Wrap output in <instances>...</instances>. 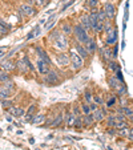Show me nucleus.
<instances>
[{
	"instance_id": "obj_41",
	"label": "nucleus",
	"mask_w": 133,
	"mask_h": 150,
	"mask_svg": "<svg viewBox=\"0 0 133 150\" xmlns=\"http://www.w3.org/2000/svg\"><path fill=\"white\" fill-rule=\"evenodd\" d=\"M89 108H91V113H92V112H95L97 108H100V105H97L96 102H91V104H89Z\"/></svg>"
},
{
	"instance_id": "obj_21",
	"label": "nucleus",
	"mask_w": 133,
	"mask_h": 150,
	"mask_svg": "<svg viewBox=\"0 0 133 150\" xmlns=\"http://www.w3.org/2000/svg\"><path fill=\"white\" fill-rule=\"evenodd\" d=\"M47 122V116L43 113H36L33 116V118H32L31 124L33 125H39V126H43V125H46Z\"/></svg>"
},
{
	"instance_id": "obj_29",
	"label": "nucleus",
	"mask_w": 133,
	"mask_h": 150,
	"mask_svg": "<svg viewBox=\"0 0 133 150\" xmlns=\"http://www.w3.org/2000/svg\"><path fill=\"white\" fill-rule=\"evenodd\" d=\"M1 85H4L7 89H8L9 92H11L12 94L16 92V84H15V81L14 80H9V81H7V82H4V84H1Z\"/></svg>"
},
{
	"instance_id": "obj_39",
	"label": "nucleus",
	"mask_w": 133,
	"mask_h": 150,
	"mask_svg": "<svg viewBox=\"0 0 133 150\" xmlns=\"http://www.w3.org/2000/svg\"><path fill=\"white\" fill-rule=\"evenodd\" d=\"M129 129L130 127H128V129H120V130H117V134L122 136L124 138H128V136H129Z\"/></svg>"
},
{
	"instance_id": "obj_8",
	"label": "nucleus",
	"mask_w": 133,
	"mask_h": 150,
	"mask_svg": "<svg viewBox=\"0 0 133 150\" xmlns=\"http://www.w3.org/2000/svg\"><path fill=\"white\" fill-rule=\"evenodd\" d=\"M35 65H36V71L40 76H46L49 71H51V65L47 64L44 60H41L40 57H37L36 61H35Z\"/></svg>"
},
{
	"instance_id": "obj_47",
	"label": "nucleus",
	"mask_w": 133,
	"mask_h": 150,
	"mask_svg": "<svg viewBox=\"0 0 133 150\" xmlns=\"http://www.w3.org/2000/svg\"><path fill=\"white\" fill-rule=\"evenodd\" d=\"M127 120H128V121H129V124H130V125H133V114H132V116H130V117H128Z\"/></svg>"
},
{
	"instance_id": "obj_38",
	"label": "nucleus",
	"mask_w": 133,
	"mask_h": 150,
	"mask_svg": "<svg viewBox=\"0 0 133 150\" xmlns=\"http://www.w3.org/2000/svg\"><path fill=\"white\" fill-rule=\"evenodd\" d=\"M26 113H28V114H32V116H35V114L37 113V105H36V104H32V105H29Z\"/></svg>"
},
{
	"instance_id": "obj_33",
	"label": "nucleus",
	"mask_w": 133,
	"mask_h": 150,
	"mask_svg": "<svg viewBox=\"0 0 133 150\" xmlns=\"http://www.w3.org/2000/svg\"><path fill=\"white\" fill-rule=\"evenodd\" d=\"M49 1L51 0H33V4L37 8H44V7H47L49 4Z\"/></svg>"
},
{
	"instance_id": "obj_35",
	"label": "nucleus",
	"mask_w": 133,
	"mask_h": 150,
	"mask_svg": "<svg viewBox=\"0 0 133 150\" xmlns=\"http://www.w3.org/2000/svg\"><path fill=\"white\" fill-rule=\"evenodd\" d=\"M0 102H1V106H3V109H6V110H8L11 106H14V101H12L11 98L3 100V101H0Z\"/></svg>"
},
{
	"instance_id": "obj_36",
	"label": "nucleus",
	"mask_w": 133,
	"mask_h": 150,
	"mask_svg": "<svg viewBox=\"0 0 133 150\" xmlns=\"http://www.w3.org/2000/svg\"><path fill=\"white\" fill-rule=\"evenodd\" d=\"M93 102H96L97 105H104L105 104V100L101 94H93Z\"/></svg>"
},
{
	"instance_id": "obj_30",
	"label": "nucleus",
	"mask_w": 133,
	"mask_h": 150,
	"mask_svg": "<svg viewBox=\"0 0 133 150\" xmlns=\"http://www.w3.org/2000/svg\"><path fill=\"white\" fill-rule=\"evenodd\" d=\"M9 80H12L11 74L7 73V72H4V71H1V69H0V84H4V82L9 81Z\"/></svg>"
},
{
	"instance_id": "obj_42",
	"label": "nucleus",
	"mask_w": 133,
	"mask_h": 150,
	"mask_svg": "<svg viewBox=\"0 0 133 150\" xmlns=\"http://www.w3.org/2000/svg\"><path fill=\"white\" fill-rule=\"evenodd\" d=\"M23 118H24V121H26V122H31V121H32V118H33V116H32V114L26 113V114H24Z\"/></svg>"
},
{
	"instance_id": "obj_25",
	"label": "nucleus",
	"mask_w": 133,
	"mask_h": 150,
	"mask_svg": "<svg viewBox=\"0 0 133 150\" xmlns=\"http://www.w3.org/2000/svg\"><path fill=\"white\" fill-rule=\"evenodd\" d=\"M12 97V93L8 91V89L4 86V85H0V101L3 100H8Z\"/></svg>"
},
{
	"instance_id": "obj_34",
	"label": "nucleus",
	"mask_w": 133,
	"mask_h": 150,
	"mask_svg": "<svg viewBox=\"0 0 133 150\" xmlns=\"http://www.w3.org/2000/svg\"><path fill=\"white\" fill-rule=\"evenodd\" d=\"M80 109H81V113L83 114H89L91 113V108H89V104L85 101L81 102V105H80Z\"/></svg>"
},
{
	"instance_id": "obj_14",
	"label": "nucleus",
	"mask_w": 133,
	"mask_h": 150,
	"mask_svg": "<svg viewBox=\"0 0 133 150\" xmlns=\"http://www.w3.org/2000/svg\"><path fill=\"white\" fill-rule=\"evenodd\" d=\"M61 125H64V112L57 113L55 117H52V121L49 124L51 127H60Z\"/></svg>"
},
{
	"instance_id": "obj_1",
	"label": "nucleus",
	"mask_w": 133,
	"mask_h": 150,
	"mask_svg": "<svg viewBox=\"0 0 133 150\" xmlns=\"http://www.w3.org/2000/svg\"><path fill=\"white\" fill-rule=\"evenodd\" d=\"M68 54H69V60H71V65H69V67L72 68V71L77 72V71H80V69L84 68L85 60L83 59L79 53H77L76 49H75L73 47H72V48H69Z\"/></svg>"
},
{
	"instance_id": "obj_2",
	"label": "nucleus",
	"mask_w": 133,
	"mask_h": 150,
	"mask_svg": "<svg viewBox=\"0 0 133 150\" xmlns=\"http://www.w3.org/2000/svg\"><path fill=\"white\" fill-rule=\"evenodd\" d=\"M72 36H73L75 41H77V42H80V44H83V45H85V44L91 40L92 35H89L79 23H76L73 25V33H72Z\"/></svg>"
},
{
	"instance_id": "obj_19",
	"label": "nucleus",
	"mask_w": 133,
	"mask_h": 150,
	"mask_svg": "<svg viewBox=\"0 0 133 150\" xmlns=\"http://www.w3.org/2000/svg\"><path fill=\"white\" fill-rule=\"evenodd\" d=\"M99 51H100V56L104 59L105 62L109 61V60H113V59H112V48H110V47L104 45V47H101Z\"/></svg>"
},
{
	"instance_id": "obj_46",
	"label": "nucleus",
	"mask_w": 133,
	"mask_h": 150,
	"mask_svg": "<svg viewBox=\"0 0 133 150\" xmlns=\"http://www.w3.org/2000/svg\"><path fill=\"white\" fill-rule=\"evenodd\" d=\"M128 138L130 139V141H133V127L130 126V129H129V136H128Z\"/></svg>"
},
{
	"instance_id": "obj_40",
	"label": "nucleus",
	"mask_w": 133,
	"mask_h": 150,
	"mask_svg": "<svg viewBox=\"0 0 133 150\" xmlns=\"http://www.w3.org/2000/svg\"><path fill=\"white\" fill-rule=\"evenodd\" d=\"M115 77H116L117 80H120L121 82H124V79H122V72H121V69H119L117 72H115Z\"/></svg>"
},
{
	"instance_id": "obj_43",
	"label": "nucleus",
	"mask_w": 133,
	"mask_h": 150,
	"mask_svg": "<svg viewBox=\"0 0 133 150\" xmlns=\"http://www.w3.org/2000/svg\"><path fill=\"white\" fill-rule=\"evenodd\" d=\"M40 31H41V29H40V27H39V25H37V27H36V28H35V29H33V31H32V32H33V36H35V37L40 36Z\"/></svg>"
},
{
	"instance_id": "obj_23",
	"label": "nucleus",
	"mask_w": 133,
	"mask_h": 150,
	"mask_svg": "<svg viewBox=\"0 0 133 150\" xmlns=\"http://www.w3.org/2000/svg\"><path fill=\"white\" fill-rule=\"evenodd\" d=\"M85 48H87V51L89 52V54H93V53H96V51H97V42H96V40L93 39V37H91V40L85 44Z\"/></svg>"
},
{
	"instance_id": "obj_7",
	"label": "nucleus",
	"mask_w": 133,
	"mask_h": 150,
	"mask_svg": "<svg viewBox=\"0 0 133 150\" xmlns=\"http://www.w3.org/2000/svg\"><path fill=\"white\" fill-rule=\"evenodd\" d=\"M102 11L105 12V15H107V17L109 20H115V17H116V13H117V8H116V4L113 3V1H102V6H101Z\"/></svg>"
},
{
	"instance_id": "obj_11",
	"label": "nucleus",
	"mask_w": 133,
	"mask_h": 150,
	"mask_svg": "<svg viewBox=\"0 0 133 150\" xmlns=\"http://www.w3.org/2000/svg\"><path fill=\"white\" fill-rule=\"evenodd\" d=\"M72 45H73V48L76 49V52L80 54V56L83 57V59L87 61L88 59H89V52L87 51V48H85V45H83V44H80V42H77V41H75V42H72Z\"/></svg>"
},
{
	"instance_id": "obj_31",
	"label": "nucleus",
	"mask_w": 133,
	"mask_h": 150,
	"mask_svg": "<svg viewBox=\"0 0 133 150\" xmlns=\"http://www.w3.org/2000/svg\"><path fill=\"white\" fill-rule=\"evenodd\" d=\"M115 127H116L117 130H120V129H128V127H130V124L128 120H125V121H119V122H116Z\"/></svg>"
},
{
	"instance_id": "obj_4",
	"label": "nucleus",
	"mask_w": 133,
	"mask_h": 150,
	"mask_svg": "<svg viewBox=\"0 0 133 150\" xmlns=\"http://www.w3.org/2000/svg\"><path fill=\"white\" fill-rule=\"evenodd\" d=\"M52 45L55 47V49H57L59 52H67L69 51V47H71V41H69V36H65V35H60L53 42Z\"/></svg>"
},
{
	"instance_id": "obj_3",
	"label": "nucleus",
	"mask_w": 133,
	"mask_h": 150,
	"mask_svg": "<svg viewBox=\"0 0 133 150\" xmlns=\"http://www.w3.org/2000/svg\"><path fill=\"white\" fill-rule=\"evenodd\" d=\"M61 81L63 80H61L60 73L57 71H55V69H51L46 76H43V82L46 85H48V86H56V85H59Z\"/></svg>"
},
{
	"instance_id": "obj_13",
	"label": "nucleus",
	"mask_w": 133,
	"mask_h": 150,
	"mask_svg": "<svg viewBox=\"0 0 133 150\" xmlns=\"http://www.w3.org/2000/svg\"><path fill=\"white\" fill-rule=\"evenodd\" d=\"M36 53H37V57H40L41 60H44L47 64L52 65V60H51V57H49L48 52H47L46 49L43 48L41 45H36Z\"/></svg>"
},
{
	"instance_id": "obj_44",
	"label": "nucleus",
	"mask_w": 133,
	"mask_h": 150,
	"mask_svg": "<svg viewBox=\"0 0 133 150\" xmlns=\"http://www.w3.org/2000/svg\"><path fill=\"white\" fill-rule=\"evenodd\" d=\"M73 3H75V0H71V1H69V3H67V4H65V6H64V7H63V8H61V11H60V12H64V11H65V9L68 8V7H69V6H72V4H73Z\"/></svg>"
},
{
	"instance_id": "obj_27",
	"label": "nucleus",
	"mask_w": 133,
	"mask_h": 150,
	"mask_svg": "<svg viewBox=\"0 0 133 150\" xmlns=\"http://www.w3.org/2000/svg\"><path fill=\"white\" fill-rule=\"evenodd\" d=\"M60 35H61V31H60V28L59 29L55 28V29H52V31L49 32V35H48V37H47V39H48V41L52 44V42H53L55 40H56L57 37L60 36Z\"/></svg>"
},
{
	"instance_id": "obj_37",
	"label": "nucleus",
	"mask_w": 133,
	"mask_h": 150,
	"mask_svg": "<svg viewBox=\"0 0 133 150\" xmlns=\"http://www.w3.org/2000/svg\"><path fill=\"white\" fill-rule=\"evenodd\" d=\"M84 101L88 102V104L93 102V94H92L89 91H85V92H84Z\"/></svg>"
},
{
	"instance_id": "obj_32",
	"label": "nucleus",
	"mask_w": 133,
	"mask_h": 150,
	"mask_svg": "<svg viewBox=\"0 0 133 150\" xmlns=\"http://www.w3.org/2000/svg\"><path fill=\"white\" fill-rule=\"evenodd\" d=\"M71 112L73 113L75 117H81V116H83L81 109H80V105H79V104H73V106L71 108Z\"/></svg>"
},
{
	"instance_id": "obj_22",
	"label": "nucleus",
	"mask_w": 133,
	"mask_h": 150,
	"mask_svg": "<svg viewBox=\"0 0 133 150\" xmlns=\"http://www.w3.org/2000/svg\"><path fill=\"white\" fill-rule=\"evenodd\" d=\"M108 84H109V86L113 89V91H117V89H119L124 82H121L120 80H117L116 77H115V74H112V76L108 79Z\"/></svg>"
},
{
	"instance_id": "obj_12",
	"label": "nucleus",
	"mask_w": 133,
	"mask_h": 150,
	"mask_svg": "<svg viewBox=\"0 0 133 150\" xmlns=\"http://www.w3.org/2000/svg\"><path fill=\"white\" fill-rule=\"evenodd\" d=\"M16 71L19 72L20 74H28L29 68H28V65H27V62H26V60H24V57L16 60Z\"/></svg>"
},
{
	"instance_id": "obj_26",
	"label": "nucleus",
	"mask_w": 133,
	"mask_h": 150,
	"mask_svg": "<svg viewBox=\"0 0 133 150\" xmlns=\"http://www.w3.org/2000/svg\"><path fill=\"white\" fill-rule=\"evenodd\" d=\"M107 68H108V71L115 73V72H117L120 69V65L117 64L116 60H109V61H107Z\"/></svg>"
},
{
	"instance_id": "obj_18",
	"label": "nucleus",
	"mask_w": 133,
	"mask_h": 150,
	"mask_svg": "<svg viewBox=\"0 0 133 150\" xmlns=\"http://www.w3.org/2000/svg\"><path fill=\"white\" fill-rule=\"evenodd\" d=\"M60 31L65 36H72V33H73V25L69 21H64V23L60 24Z\"/></svg>"
},
{
	"instance_id": "obj_24",
	"label": "nucleus",
	"mask_w": 133,
	"mask_h": 150,
	"mask_svg": "<svg viewBox=\"0 0 133 150\" xmlns=\"http://www.w3.org/2000/svg\"><path fill=\"white\" fill-rule=\"evenodd\" d=\"M95 122H96V121H95L93 114H92V113L83 114V125H84V127H91Z\"/></svg>"
},
{
	"instance_id": "obj_5",
	"label": "nucleus",
	"mask_w": 133,
	"mask_h": 150,
	"mask_svg": "<svg viewBox=\"0 0 133 150\" xmlns=\"http://www.w3.org/2000/svg\"><path fill=\"white\" fill-rule=\"evenodd\" d=\"M17 9H19V12L21 15H23L24 17H33V16H36L37 15V7H35V6H32V4H29V3H27V1H23V3H20L19 4V7H17Z\"/></svg>"
},
{
	"instance_id": "obj_9",
	"label": "nucleus",
	"mask_w": 133,
	"mask_h": 150,
	"mask_svg": "<svg viewBox=\"0 0 133 150\" xmlns=\"http://www.w3.org/2000/svg\"><path fill=\"white\" fill-rule=\"evenodd\" d=\"M79 24L88 32L89 35H93L92 32V25H91V21H89V13L88 12H84V13L80 15L79 17Z\"/></svg>"
},
{
	"instance_id": "obj_20",
	"label": "nucleus",
	"mask_w": 133,
	"mask_h": 150,
	"mask_svg": "<svg viewBox=\"0 0 133 150\" xmlns=\"http://www.w3.org/2000/svg\"><path fill=\"white\" fill-rule=\"evenodd\" d=\"M117 94H109V96L107 97V100H105V108L108 109H115L117 106Z\"/></svg>"
},
{
	"instance_id": "obj_10",
	"label": "nucleus",
	"mask_w": 133,
	"mask_h": 150,
	"mask_svg": "<svg viewBox=\"0 0 133 150\" xmlns=\"http://www.w3.org/2000/svg\"><path fill=\"white\" fill-rule=\"evenodd\" d=\"M0 69L7 73H12L16 71V61H12L11 59H4L0 61Z\"/></svg>"
},
{
	"instance_id": "obj_48",
	"label": "nucleus",
	"mask_w": 133,
	"mask_h": 150,
	"mask_svg": "<svg viewBox=\"0 0 133 150\" xmlns=\"http://www.w3.org/2000/svg\"><path fill=\"white\" fill-rule=\"evenodd\" d=\"M102 1H109V0H102Z\"/></svg>"
},
{
	"instance_id": "obj_45",
	"label": "nucleus",
	"mask_w": 133,
	"mask_h": 150,
	"mask_svg": "<svg viewBox=\"0 0 133 150\" xmlns=\"http://www.w3.org/2000/svg\"><path fill=\"white\" fill-rule=\"evenodd\" d=\"M6 53H7V49L6 48H1V49H0V59H3V57L6 56Z\"/></svg>"
},
{
	"instance_id": "obj_17",
	"label": "nucleus",
	"mask_w": 133,
	"mask_h": 150,
	"mask_svg": "<svg viewBox=\"0 0 133 150\" xmlns=\"http://www.w3.org/2000/svg\"><path fill=\"white\" fill-rule=\"evenodd\" d=\"M93 114V118L96 122H102L105 121V117H107V110L105 108H97L95 112H92Z\"/></svg>"
},
{
	"instance_id": "obj_15",
	"label": "nucleus",
	"mask_w": 133,
	"mask_h": 150,
	"mask_svg": "<svg viewBox=\"0 0 133 150\" xmlns=\"http://www.w3.org/2000/svg\"><path fill=\"white\" fill-rule=\"evenodd\" d=\"M100 8V0H85L84 1V9L87 12L96 11Z\"/></svg>"
},
{
	"instance_id": "obj_6",
	"label": "nucleus",
	"mask_w": 133,
	"mask_h": 150,
	"mask_svg": "<svg viewBox=\"0 0 133 150\" xmlns=\"http://www.w3.org/2000/svg\"><path fill=\"white\" fill-rule=\"evenodd\" d=\"M55 64L59 68H67L71 65V60H69V54L68 52H57L53 57Z\"/></svg>"
},
{
	"instance_id": "obj_28",
	"label": "nucleus",
	"mask_w": 133,
	"mask_h": 150,
	"mask_svg": "<svg viewBox=\"0 0 133 150\" xmlns=\"http://www.w3.org/2000/svg\"><path fill=\"white\" fill-rule=\"evenodd\" d=\"M105 121H107V126L108 127H115V125H116V117H115V113L112 114H107V117H105Z\"/></svg>"
},
{
	"instance_id": "obj_16",
	"label": "nucleus",
	"mask_w": 133,
	"mask_h": 150,
	"mask_svg": "<svg viewBox=\"0 0 133 150\" xmlns=\"http://www.w3.org/2000/svg\"><path fill=\"white\" fill-rule=\"evenodd\" d=\"M8 113L11 114L12 117L21 118V117H24V114H26V110H24L21 106H16V105H14V106H11V108L8 109Z\"/></svg>"
}]
</instances>
